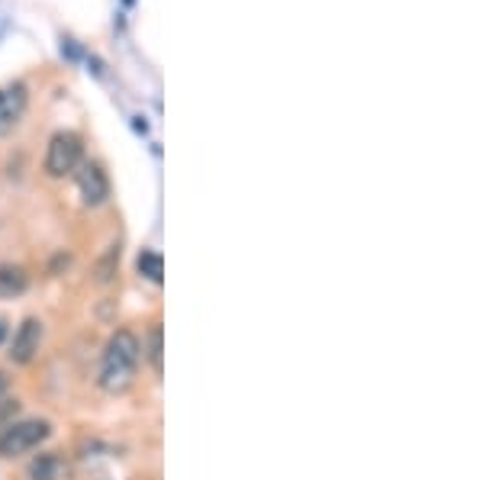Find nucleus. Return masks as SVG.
Instances as JSON below:
<instances>
[{
	"label": "nucleus",
	"mask_w": 483,
	"mask_h": 480,
	"mask_svg": "<svg viewBox=\"0 0 483 480\" xmlns=\"http://www.w3.org/2000/svg\"><path fill=\"white\" fill-rule=\"evenodd\" d=\"M139 355H143V345L135 339V332L116 329L110 335L107 348H104V358H100V377H97L100 387L107 390V394H123L133 384Z\"/></svg>",
	"instance_id": "obj_1"
},
{
	"label": "nucleus",
	"mask_w": 483,
	"mask_h": 480,
	"mask_svg": "<svg viewBox=\"0 0 483 480\" xmlns=\"http://www.w3.org/2000/svg\"><path fill=\"white\" fill-rule=\"evenodd\" d=\"M52 435V425L45 419H20V423L4 425L0 432V458H20L33 452Z\"/></svg>",
	"instance_id": "obj_2"
},
{
	"label": "nucleus",
	"mask_w": 483,
	"mask_h": 480,
	"mask_svg": "<svg viewBox=\"0 0 483 480\" xmlns=\"http://www.w3.org/2000/svg\"><path fill=\"white\" fill-rule=\"evenodd\" d=\"M81 158H84V142L78 133H55L49 139V152H45V175L49 177H68L78 171Z\"/></svg>",
	"instance_id": "obj_3"
},
{
	"label": "nucleus",
	"mask_w": 483,
	"mask_h": 480,
	"mask_svg": "<svg viewBox=\"0 0 483 480\" xmlns=\"http://www.w3.org/2000/svg\"><path fill=\"white\" fill-rule=\"evenodd\" d=\"M29 106V87L23 81H10L0 87V135H10L23 123Z\"/></svg>",
	"instance_id": "obj_4"
},
{
	"label": "nucleus",
	"mask_w": 483,
	"mask_h": 480,
	"mask_svg": "<svg viewBox=\"0 0 483 480\" xmlns=\"http://www.w3.org/2000/svg\"><path fill=\"white\" fill-rule=\"evenodd\" d=\"M78 191H81V197H84L87 206L107 204V197H110L107 171L100 168L97 162H81L78 165Z\"/></svg>",
	"instance_id": "obj_5"
},
{
	"label": "nucleus",
	"mask_w": 483,
	"mask_h": 480,
	"mask_svg": "<svg viewBox=\"0 0 483 480\" xmlns=\"http://www.w3.org/2000/svg\"><path fill=\"white\" fill-rule=\"evenodd\" d=\"M39 345H43V323L36 316L23 319L14 335V345H10V361L14 365H29V361L36 358Z\"/></svg>",
	"instance_id": "obj_6"
},
{
	"label": "nucleus",
	"mask_w": 483,
	"mask_h": 480,
	"mask_svg": "<svg viewBox=\"0 0 483 480\" xmlns=\"http://www.w3.org/2000/svg\"><path fill=\"white\" fill-rule=\"evenodd\" d=\"M29 287V275L20 265H0V300L23 297Z\"/></svg>",
	"instance_id": "obj_7"
},
{
	"label": "nucleus",
	"mask_w": 483,
	"mask_h": 480,
	"mask_svg": "<svg viewBox=\"0 0 483 480\" xmlns=\"http://www.w3.org/2000/svg\"><path fill=\"white\" fill-rule=\"evenodd\" d=\"M62 474H68V467H64V461L58 458L55 452L39 455V458L29 465V477L33 480H62Z\"/></svg>",
	"instance_id": "obj_8"
},
{
	"label": "nucleus",
	"mask_w": 483,
	"mask_h": 480,
	"mask_svg": "<svg viewBox=\"0 0 483 480\" xmlns=\"http://www.w3.org/2000/svg\"><path fill=\"white\" fill-rule=\"evenodd\" d=\"M135 268H139V275H143L145 281H152V284L164 281V262L158 252H143L139 255V262H135Z\"/></svg>",
	"instance_id": "obj_9"
},
{
	"label": "nucleus",
	"mask_w": 483,
	"mask_h": 480,
	"mask_svg": "<svg viewBox=\"0 0 483 480\" xmlns=\"http://www.w3.org/2000/svg\"><path fill=\"white\" fill-rule=\"evenodd\" d=\"M149 361L155 367V375H162V325H152L149 332Z\"/></svg>",
	"instance_id": "obj_10"
},
{
	"label": "nucleus",
	"mask_w": 483,
	"mask_h": 480,
	"mask_svg": "<svg viewBox=\"0 0 483 480\" xmlns=\"http://www.w3.org/2000/svg\"><path fill=\"white\" fill-rule=\"evenodd\" d=\"M4 339H7V323L0 319V345H4Z\"/></svg>",
	"instance_id": "obj_11"
},
{
	"label": "nucleus",
	"mask_w": 483,
	"mask_h": 480,
	"mask_svg": "<svg viewBox=\"0 0 483 480\" xmlns=\"http://www.w3.org/2000/svg\"><path fill=\"white\" fill-rule=\"evenodd\" d=\"M4 394H7V377L0 375V396H4Z\"/></svg>",
	"instance_id": "obj_12"
}]
</instances>
